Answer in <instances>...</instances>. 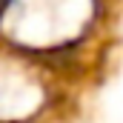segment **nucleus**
<instances>
[{"label":"nucleus","mask_w":123,"mask_h":123,"mask_svg":"<svg viewBox=\"0 0 123 123\" xmlns=\"http://www.w3.org/2000/svg\"><path fill=\"white\" fill-rule=\"evenodd\" d=\"M72 3H49V17H55V12L57 9H69Z\"/></svg>","instance_id":"obj_1"}]
</instances>
